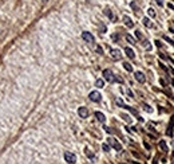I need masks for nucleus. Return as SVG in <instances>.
<instances>
[{"label":"nucleus","mask_w":174,"mask_h":164,"mask_svg":"<svg viewBox=\"0 0 174 164\" xmlns=\"http://www.w3.org/2000/svg\"><path fill=\"white\" fill-rule=\"evenodd\" d=\"M125 53H126V55H127L129 58H131V59L135 58V54H134V51L131 50L130 47H126V48H125Z\"/></svg>","instance_id":"9b49d317"},{"label":"nucleus","mask_w":174,"mask_h":164,"mask_svg":"<svg viewBox=\"0 0 174 164\" xmlns=\"http://www.w3.org/2000/svg\"><path fill=\"white\" fill-rule=\"evenodd\" d=\"M82 39L84 42H87V43H94L95 42V38H94V35L91 32H87V31H84V32H82Z\"/></svg>","instance_id":"7ed1b4c3"},{"label":"nucleus","mask_w":174,"mask_h":164,"mask_svg":"<svg viewBox=\"0 0 174 164\" xmlns=\"http://www.w3.org/2000/svg\"><path fill=\"white\" fill-rule=\"evenodd\" d=\"M135 35H137V38H139V39L142 38V35H141V32H139V31H135Z\"/></svg>","instance_id":"b1692460"},{"label":"nucleus","mask_w":174,"mask_h":164,"mask_svg":"<svg viewBox=\"0 0 174 164\" xmlns=\"http://www.w3.org/2000/svg\"><path fill=\"white\" fill-rule=\"evenodd\" d=\"M110 54H111V58L115 59V61H119V59L122 58V54H121V51H119L118 48H111Z\"/></svg>","instance_id":"423d86ee"},{"label":"nucleus","mask_w":174,"mask_h":164,"mask_svg":"<svg viewBox=\"0 0 174 164\" xmlns=\"http://www.w3.org/2000/svg\"><path fill=\"white\" fill-rule=\"evenodd\" d=\"M123 118H125V120H126L127 122H130V121H131V118H130V117H129V116H127V114H123Z\"/></svg>","instance_id":"aec40b11"},{"label":"nucleus","mask_w":174,"mask_h":164,"mask_svg":"<svg viewBox=\"0 0 174 164\" xmlns=\"http://www.w3.org/2000/svg\"><path fill=\"white\" fill-rule=\"evenodd\" d=\"M123 22H125V24H126L129 28H133L134 27V23H133V20L129 16H123Z\"/></svg>","instance_id":"9d476101"},{"label":"nucleus","mask_w":174,"mask_h":164,"mask_svg":"<svg viewBox=\"0 0 174 164\" xmlns=\"http://www.w3.org/2000/svg\"><path fill=\"white\" fill-rule=\"evenodd\" d=\"M157 3L160 4V6H163V2H162V0H157Z\"/></svg>","instance_id":"a878e982"},{"label":"nucleus","mask_w":174,"mask_h":164,"mask_svg":"<svg viewBox=\"0 0 174 164\" xmlns=\"http://www.w3.org/2000/svg\"><path fill=\"white\" fill-rule=\"evenodd\" d=\"M103 77L104 79H106L107 82H117V81H121V79H118L115 76H114V73L111 70H108V69H106V70H103Z\"/></svg>","instance_id":"f257e3e1"},{"label":"nucleus","mask_w":174,"mask_h":164,"mask_svg":"<svg viewBox=\"0 0 174 164\" xmlns=\"http://www.w3.org/2000/svg\"><path fill=\"white\" fill-rule=\"evenodd\" d=\"M126 39H127V41L130 42L131 44H134V43H135V41H134V38H133L131 35H126Z\"/></svg>","instance_id":"a211bd4d"},{"label":"nucleus","mask_w":174,"mask_h":164,"mask_svg":"<svg viewBox=\"0 0 174 164\" xmlns=\"http://www.w3.org/2000/svg\"><path fill=\"white\" fill-rule=\"evenodd\" d=\"M142 22H143V24H145L146 27H151V22H150V19H149V18H143Z\"/></svg>","instance_id":"ddd939ff"},{"label":"nucleus","mask_w":174,"mask_h":164,"mask_svg":"<svg viewBox=\"0 0 174 164\" xmlns=\"http://www.w3.org/2000/svg\"><path fill=\"white\" fill-rule=\"evenodd\" d=\"M88 98H90L92 102H99L102 100V96H101V93H99V92L94 90V92H91L90 94H88Z\"/></svg>","instance_id":"20e7f679"},{"label":"nucleus","mask_w":174,"mask_h":164,"mask_svg":"<svg viewBox=\"0 0 174 164\" xmlns=\"http://www.w3.org/2000/svg\"><path fill=\"white\" fill-rule=\"evenodd\" d=\"M134 77H135V79L139 82V83H145L146 81V77H145V74L141 73V71H137L135 74H134Z\"/></svg>","instance_id":"0eeeda50"},{"label":"nucleus","mask_w":174,"mask_h":164,"mask_svg":"<svg viewBox=\"0 0 174 164\" xmlns=\"http://www.w3.org/2000/svg\"><path fill=\"white\" fill-rule=\"evenodd\" d=\"M108 144H110V145H111L115 151H122V145L118 143V140H115V139L110 137V139H108Z\"/></svg>","instance_id":"39448f33"},{"label":"nucleus","mask_w":174,"mask_h":164,"mask_svg":"<svg viewBox=\"0 0 174 164\" xmlns=\"http://www.w3.org/2000/svg\"><path fill=\"white\" fill-rule=\"evenodd\" d=\"M95 117L99 122H106V116L102 112H95Z\"/></svg>","instance_id":"1a4fd4ad"},{"label":"nucleus","mask_w":174,"mask_h":164,"mask_svg":"<svg viewBox=\"0 0 174 164\" xmlns=\"http://www.w3.org/2000/svg\"><path fill=\"white\" fill-rule=\"evenodd\" d=\"M104 14H106L107 16H108V18L111 19V20H114V15H113V14L110 12V9H104Z\"/></svg>","instance_id":"dca6fc26"},{"label":"nucleus","mask_w":174,"mask_h":164,"mask_svg":"<svg viewBox=\"0 0 174 164\" xmlns=\"http://www.w3.org/2000/svg\"><path fill=\"white\" fill-rule=\"evenodd\" d=\"M102 148H103L104 152H108V151H110V147H108V144H103Z\"/></svg>","instance_id":"6ab92c4d"},{"label":"nucleus","mask_w":174,"mask_h":164,"mask_svg":"<svg viewBox=\"0 0 174 164\" xmlns=\"http://www.w3.org/2000/svg\"><path fill=\"white\" fill-rule=\"evenodd\" d=\"M97 51H98L99 54H103V50H102V48H101V47H99V46L97 47Z\"/></svg>","instance_id":"393cba45"},{"label":"nucleus","mask_w":174,"mask_h":164,"mask_svg":"<svg viewBox=\"0 0 174 164\" xmlns=\"http://www.w3.org/2000/svg\"><path fill=\"white\" fill-rule=\"evenodd\" d=\"M145 109H146V110H147L149 113H151V112H153V110H151V108H150V106H147V105H145Z\"/></svg>","instance_id":"5701e85b"},{"label":"nucleus","mask_w":174,"mask_h":164,"mask_svg":"<svg viewBox=\"0 0 174 164\" xmlns=\"http://www.w3.org/2000/svg\"><path fill=\"white\" fill-rule=\"evenodd\" d=\"M95 86L99 88V89H102L104 86V81H103V79H101V78L97 79V81H95Z\"/></svg>","instance_id":"f8f14e48"},{"label":"nucleus","mask_w":174,"mask_h":164,"mask_svg":"<svg viewBox=\"0 0 174 164\" xmlns=\"http://www.w3.org/2000/svg\"><path fill=\"white\" fill-rule=\"evenodd\" d=\"M160 147L162 148V151H163V152H167V145H166V143H165V141H161V143H160Z\"/></svg>","instance_id":"4468645a"},{"label":"nucleus","mask_w":174,"mask_h":164,"mask_svg":"<svg viewBox=\"0 0 174 164\" xmlns=\"http://www.w3.org/2000/svg\"><path fill=\"white\" fill-rule=\"evenodd\" d=\"M123 67H125L127 71H133V67H131V65H130V63H127V62H125V63H123Z\"/></svg>","instance_id":"2eb2a0df"},{"label":"nucleus","mask_w":174,"mask_h":164,"mask_svg":"<svg viewBox=\"0 0 174 164\" xmlns=\"http://www.w3.org/2000/svg\"><path fill=\"white\" fill-rule=\"evenodd\" d=\"M147 14H149V15H150V16H151V18H154V16H156V11H154V9H153V8H149V9H147Z\"/></svg>","instance_id":"f3484780"},{"label":"nucleus","mask_w":174,"mask_h":164,"mask_svg":"<svg viewBox=\"0 0 174 164\" xmlns=\"http://www.w3.org/2000/svg\"><path fill=\"white\" fill-rule=\"evenodd\" d=\"M64 160H66L68 164H75L76 161V156H75V153H72V152H64Z\"/></svg>","instance_id":"f03ea898"},{"label":"nucleus","mask_w":174,"mask_h":164,"mask_svg":"<svg viewBox=\"0 0 174 164\" xmlns=\"http://www.w3.org/2000/svg\"><path fill=\"white\" fill-rule=\"evenodd\" d=\"M42 2H48V0H42Z\"/></svg>","instance_id":"bb28decb"},{"label":"nucleus","mask_w":174,"mask_h":164,"mask_svg":"<svg viewBox=\"0 0 174 164\" xmlns=\"http://www.w3.org/2000/svg\"><path fill=\"white\" fill-rule=\"evenodd\" d=\"M78 114H79V117H81V118H87V116H88V110H87V108L81 106V108L78 109Z\"/></svg>","instance_id":"6e6552de"},{"label":"nucleus","mask_w":174,"mask_h":164,"mask_svg":"<svg viewBox=\"0 0 174 164\" xmlns=\"http://www.w3.org/2000/svg\"><path fill=\"white\" fill-rule=\"evenodd\" d=\"M165 41H167L169 43H170V44H173V46H174V41H170V39H169L167 37H165Z\"/></svg>","instance_id":"4be33fe9"},{"label":"nucleus","mask_w":174,"mask_h":164,"mask_svg":"<svg viewBox=\"0 0 174 164\" xmlns=\"http://www.w3.org/2000/svg\"><path fill=\"white\" fill-rule=\"evenodd\" d=\"M86 153H87V156H88V157H94V155H92V153H91L90 151H88V150H86Z\"/></svg>","instance_id":"412c9836"}]
</instances>
